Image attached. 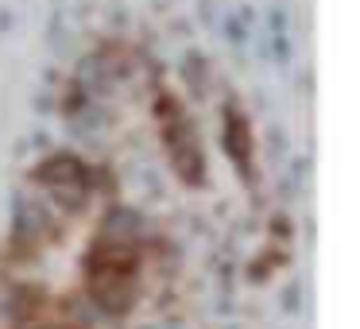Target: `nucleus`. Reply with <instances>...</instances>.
<instances>
[{"instance_id": "nucleus-1", "label": "nucleus", "mask_w": 360, "mask_h": 329, "mask_svg": "<svg viewBox=\"0 0 360 329\" xmlns=\"http://www.w3.org/2000/svg\"><path fill=\"white\" fill-rule=\"evenodd\" d=\"M151 236L132 209H109L82 256L86 295L109 318H128L143 295Z\"/></svg>"}]
</instances>
